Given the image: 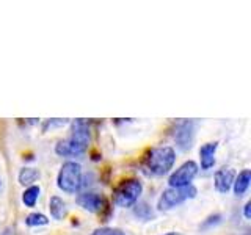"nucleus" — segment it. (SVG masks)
Instances as JSON below:
<instances>
[{"mask_svg": "<svg viewBox=\"0 0 251 235\" xmlns=\"http://www.w3.org/2000/svg\"><path fill=\"white\" fill-rule=\"evenodd\" d=\"M90 127L85 119H75L71 124V135L55 144V154L58 157H78L88 151Z\"/></svg>", "mask_w": 251, "mask_h": 235, "instance_id": "f257e3e1", "label": "nucleus"}, {"mask_svg": "<svg viewBox=\"0 0 251 235\" xmlns=\"http://www.w3.org/2000/svg\"><path fill=\"white\" fill-rule=\"evenodd\" d=\"M176 162V151L171 146H160L149 151L145 164L154 176H165L173 169Z\"/></svg>", "mask_w": 251, "mask_h": 235, "instance_id": "f03ea898", "label": "nucleus"}, {"mask_svg": "<svg viewBox=\"0 0 251 235\" xmlns=\"http://www.w3.org/2000/svg\"><path fill=\"white\" fill-rule=\"evenodd\" d=\"M143 193V184L138 179H126L113 190V202L121 209H130Z\"/></svg>", "mask_w": 251, "mask_h": 235, "instance_id": "7ed1b4c3", "label": "nucleus"}, {"mask_svg": "<svg viewBox=\"0 0 251 235\" xmlns=\"http://www.w3.org/2000/svg\"><path fill=\"white\" fill-rule=\"evenodd\" d=\"M82 166L77 162H65L57 176V187L63 193L74 194L82 185Z\"/></svg>", "mask_w": 251, "mask_h": 235, "instance_id": "20e7f679", "label": "nucleus"}, {"mask_svg": "<svg viewBox=\"0 0 251 235\" xmlns=\"http://www.w3.org/2000/svg\"><path fill=\"white\" fill-rule=\"evenodd\" d=\"M196 194H198V190H196L193 185L180 187V188L170 187L167 190H163V193L160 194L159 201H157V210H160V212L171 210L188 199L196 198Z\"/></svg>", "mask_w": 251, "mask_h": 235, "instance_id": "39448f33", "label": "nucleus"}, {"mask_svg": "<svg viewBox=\"0 0 251 235\" xmlns=\"http://www.w3.org/2000/svg\"><path fill=\"white\" fill-rule=\"evenodd\" d=\"M198 171H200L198 164H196L193 160H187L180 164L175 172H171V176L168 179V185L171 188H180V187L192 185L193 179L198 176Z\"/></svg>", "mask_w": 251, "mask_h": 235, "instance_id": "423d86ee", "label": "nucleus"}, {"mask_svg": "<svg viewBox=\"0 0 251 235\" xmlns=\"http://www.w3.org/2000/svg\"><path fill=\"white\" fill-rule=\"evenodd\" d=\"M75 202L78 207L90 212V213H102V212L108 209V201L105 199V196H102L99 193H91V191L82 193L75 198Z\"/></svg>", "mask_w": 251, "mask_h": 235, "instance_id": "0eeeda50", "label": "nucleus"}, {"mask_svg": "<svg viewBox=\"0 0 251 235\" xmlns=\"http://www.w3.org/2000/svg\"><path fill=\"white\" fill-rule=\"evenodd\" d=\"M196 133V122L193 119H185L177 124L175 130V141L180 151H188L193 146Z\"/></svg>", "mask_w": 251, "mask_h": 235, "instance_id": "6e6552de", "label": "nucleus"}, {"mask_svg": "<svg viewBox=\"0 0 251 235\" xmlns=\"http://www.w3.org/2000/svg\"><path fill=\"white\" fill-rule=\"evenodd\" d=\"M234 179H235V171H234V168H231V166H223V168L217 169L215 176H214L215 190L218 193H222V194H226L232 188Z\"/></svg>", "mask_w": 251, "mask_h": 235, "instance_id": "1a4fd4ad", "label": "nucleus"}, {"mask_svg": "<svg viewBox=\"0 0 251 235\" xmlns=\"http://www.w3.org/2000/svg\"><path fill=\"white\" fill-rule=\"evenodd\" d=\"M218 149V141H209L200 147V163L202 171H209L215 164V154Z\"/></svg>", "mask_w": 251, "mask_h": 235, "instance_id": "9d476101", "label": "nucleus"}, {"mask_svg": "<svg viewBox=\"0 0 251 235\" xmlns=\"http://www.w3.org/2000/svg\"><path fill=\"white\" fill-rule=\"evenodd\" d=\"M49 212H50V216L53 219L61 221V219H65L66 215H68V206H66V202L60 198V196L53 194V196H50V199H49Z\"/></svg>", "mask_w": 251, "mask_h": 235, "instance_id": "9b49d317", "label": "nucleus"}, {"mask_svg": "<svg viewBox=\"0 0 251 235\" xmlns=\"http://www.w3.org/2000/svg\"><path fill=\"white\" fill-rule=\"evenodd\" d=\"M250 182H251V171L248 168L242 169L239 174H235V179H234V184H232L234 194L239 196V198L245 194L250 187Z\"/></svg>", "mask_w": 251, "mask_h": 235, "instance_id": "f8f14e48", "label": "nucleus"}, {"mask_svg": "<svg viewBox=\"0 0 251 235\" xmlns=\"http://www.w3.org/2000/svg\"><path fill=\"white\" fill-rule=\"evenodd\" d=\"M39 179V171L36 168H30V166H25L19 171V176H18V180L22 187H31L35 185V182Z\"/></svg>", "mask_w": 251, "mask_h": 235, "instance_id": "ddd939ff", "label": "nucleus"}, {"mask_svg": "<svg viewBox=\"0 0 251 235\" xmlns=\"http://www.w3.org/2000/svg\"><path fill=\"white\" fill-rule=\"evenodd\" d=\"M39 194H41V188L38 185H31V187H27L25 190L22 193V202L24 206L31 209L36 206V202L39 199Z\"/></svg>", "mask_w": 251, "mask_h": 235, "instance_id": "4468645a", "label": "nucleus"}, {"mask_svg": "<svg viewBox=\"0 0 251 235\" xmlns=\"http://www.w3.org/2000/svg\"><path fill=\"white\" fill-rule=\"evenodd\" d=\"M133 215H135L138 219H143V221H151V219L155 216L154 210L146 202L135 204V206H133Z\"/></svg>", "mask_w": 251, "mask_h": 235, "instance_id": "2eb2a0df", "label": "nucleus"}, {"mask_svg": "<svg viewBox=\"0 0 251 235\" xmlns=\"http://www.w3.org/2000/svg\"><path fill=\"white\" fill-rule=\"evenodd\" d=\"M25 224L28 227H38V226H47L49 224V218L46 215L39 213V212H33V213H30L25 216Z\"/></svg>", "mask_w": 251, "mask_h": 235, "instance_id": "dca6fc26", "label": "nucleus"}, {"mask_svg": "<svg viewBox=\"0 0 251 235\" xmlns=\"http://www.w3.org/2000/svg\"><path fill=\"white\" fill-rule=\"evenodd\" d=\"M222 223V215L220 213H215V215H210L207 216L206 219L202 221V224L200 226V229L206 231V229H212V227H215L217 224Z\"/></svg>", "mask_w": 251, "mask_h": 235, "instance_id": "f3484780", "label": "nucleus"}, {"mask_svg": "<svg viewBox=\"0 0 251 235\" xmlns=\"http://www.w3.org/2000/svg\"><path fill=\"white\" fill-rule=\"evenodd\" d=\"M91 235H126L121 229H115V227H98L91 232Z\"/></svg>", "mask_w": 251, "mask_h": 235, "instance_id": "a211bd4d", "label": "nucleus"}, {"mask_svg": "<svg viewBox=\"0 0 251 235\" xmlns=\"http://www.w3.org/2000/svg\"><path fill=\"white\" fill-rule=\"evenodd\" d=\"M68 124V119H58V118H55V119H49V121H46L44 125H43V130L47 132V130H52L53 127H61V125H65Z\"/></svg>", "mask_w": 251, "mask_h": 235, "instance_id": "6ab92c4d", "label": "nucleus"}, {"mask_svg": "<svg viewBox=\"0 0 251 235\" xmlns=\"http://www.w3.org/2000/svg\"><path fill=\"white\" fill-rule=\"evenodd\" d=\"M250 207H251V202L248 201L245 206H243V215H245V218L247 219H250L251 218V213H250Z\"/></svg>", "mask_w": 251, "mask_h": 235, "instance_id": "aec40b11", "label": "nucleus"}, {"mask_svg": "<svg viewBox=\"0 0 251 235\" xmlns=\"http://www.w3.org/2000/svg\"><path fill=\"white\" fill-rule=\"evenodd\" d=\"M162 235H177L176 232H167V234H162Z\"/></svg>", "mask_w": 251, "mask_h": 235, "instance_id": "412c9836", "label": "nucleus"}, {"mask_svg": "<svg viewBox=\"0 0 251 235\" xmlns=\"http://www.w3.org/2000/svg\"><path fill=\"white\" fill-rule=\"evenodd\" d=\"M0 187H2V179H0Z\"/></svg>", "mask_w": 251, "mask_h": 235, "instance_id": "4be33fe9", "label": "nucleus"}]
</instances>
